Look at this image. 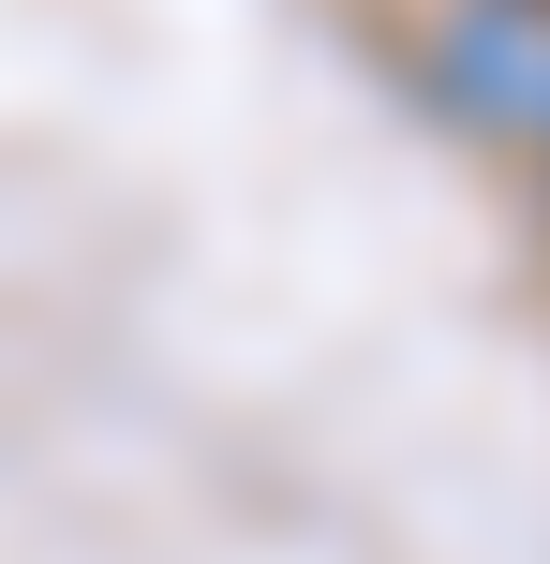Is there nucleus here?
Segmentation results:
<instances>
[{
  "instance_id": "nucleus-1",
  "label": "nucleus",
  "mask_w": 550,
  "mask_h": 564,
  "mask_svg": "<svg viewBox=\"0 0 550 564\" xmlns=\"http://www.w3.org/2000/svg\"><path fill=\"white\" fill-rule=\"evenodd\" d=\"M417 105L506 164H550V0H432L417 15Z\"/></svg>"
},
{
  "instance_id": "nucleus-2",
  "label": "nucleus",
  "mask_w": 550,
  "mask_h": 564,
  "mask_svg": "<svg viewBox=\"0 0 550 564\" xmlns=\"http://www.w3.org/2000/svg\"><path fill=\"white\" fill-rule=\"evenodd\" d=\"M536 178H550V164H536Z\"/></svg>"
}]
</instances>
